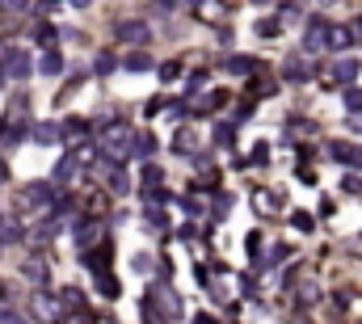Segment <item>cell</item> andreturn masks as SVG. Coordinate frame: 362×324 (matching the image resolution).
<instances>
[{"label":"cell","instance_id":"41","mask_svg":"<svg viewBox=\"0 0 362 324\" xmlns=\"http://www.w3.org/2000/svg\"><path fill=\"white\" fill-rule=\"evenodd\" d=\"M190 5H194V9H198V5H206V0H190Z\"/></svg>","mask_w":362,"mask_h":324},{"label":"cell","instance_id":"36","mask_svg":"<svg viewBox=\"0 0 362 324\" xmlns=\"http://www.w3.org/2000/svg\"><path fill=\"white\" fill-rule=\"evenodd\" d=\"M287 253H291L287 244H274V253H270V261H287Z\"/></svg>","mask_w":362,"mask_h":324},{"label":"cell","instance_id":"43","mask_svg":"<svg viewBox=\"0 0 362 324\" xmlns=\"http://www.w3.org/2000/svg\"><path fill=\"white\" fill-rule=\"evenodd\" d=\"M320 5H333V0H320Z\"/></svg>","mask_w":362,"mask_h":324},{"label":"cell","instance_id":"37","mask_svg":"<svg viewBox=\"0 0 362 324\" xmlns=\"http://www.w3.org/2000/svg\"><path fill=\"white\" fill-rule=\"evenodd\" d=\"M350 34H354V42H362V17H358L354 26H350Z\"/></svg>","mask_w":362,"mask_h":324},{"label":"cell","instance_id":"38","mask_svg":"<svg viewBox=\"0 0 362 324\" xmlns=\"http://www.w3.org/2000/svg\"><path fill=\"white\" fill-rule=\"evenodd\" d=\"M9 80V68H5V60H0V84H5Z\"/></svg>","mask_w":362,"mask_h":324},{"label":"cell","instance_id":"31","mask_svg":"<svg viewBox=\"0 0 362 324\" xmlns=\"http://www.w3.org/2000/svg\"><path fill=\"white\" fill-rule=\"evenodd\" d=\"M110 190H114V194H127V177H123V173H118V169H114V173H110Z\"/></svg>","mask_w":362,"mask_h":324},{"label":"cell","instance_id":"35","mask_svg":"<svg viewBox=\"0 0 362 324\" xmlns=\"http://www.w3.org/2000/svg\"><path fill=\"white\" fill-rule=\"evenodd\" d=\"M0 324H21V316H17V312H9V307H0Z\"/></svg>","mask_w":362,"mask_h":324},{"label":"cell","instance_id":"23","mask_svg":"<svg viewBox=\"0 0 362 324\" xmlns=\"http://www.w3.org/2000/svg\"><path fill=\"white\" fill-rule=\"evenodd\" d=\"M206 80H211V76H206V72H190V80H185V93H198Z\"/></svg>","mask_w":362,"mask_h":324},{"label":"cell","instance_id":"13","mask_svg":"<svg viewBox=\"0 0 362 324\" xmlns=\"http://www.w3.org/2000/svg\"><path fill=\"white\" fill-rule=\"evenodd\" d=\"M228 72H232V76H253V72H257V60L236 55V60H228Z\"/></svg>","mask_w":362,"mask_h":324},{"label":"cell","instance_id":"19","mask_svg":"<svg viewBox=\"0 0 362 324\" xmlns=\"http://www.w3.org/2000/svg\"><path fill=\"white\" fill-rule=\"evenodd\" d=\"M253 93H257V97H274V93H278V84H274L270 76H257V84H253Z\"/></svg>","mask_w":362,"mask_h":324},{"label":"cell","instance_id":"24","mask_svg":"<svg viewBox=\"0 0 362 324\" xmlns=\"http://www.w3.org/2000/svg\"><path fill=\"white\" fill-rule=\"evenodd\" d=\"M173 147H177V152H194V135H190V131H177Z\"/></svg>","mask_w":362,"mask_h":324},{"label":"cell","instance_id":"20","mask_svg":"<svg viewBox=\"0 0 362 324\" xmlns=\"http://www.w3.org/2000/svg\"><path fill=\"white\" fill-rule=\"evenodd\" d=\"M232 139H236V127H228V123H219V127H215V143H219V147H228Z\"/></svg>","mask_w":362,"mask_h":324},{"label":"cell","instance_id":"29","mask_svg":"<svg viewBox=\"0 0 362 324\" xmlns=\"http://www.w3.org/2000/svg\"><path fill=\"white\" fill-rule=\"evenodd\" d=\"M320 299V291L312 287V282H307V287H299V303H316Z\"/></svg>","mask_w":362,"mask_h":324},{"label":"cell","instance_id":"8","mask_svg":"<svg viewBox=\"0 0 362 324\" xmlns=\"http://www.w3.org/2000/svg\"><path fill=\"white\" fill-rule=\"evenodd\" d=\"M30 135H34V143H46V147H51V143L64 139V127H60V123H34Z\"/></svg>","mask_w":362,"mask_h":324},{"label":"cell","instance_id":"28","mask_svg":"<svg viewBox=\"0 0 362 324\" xmlns=\"http://www.w3.org/2000/svg\"><path fill=\"white\" fill-rule=\"evenodd\" d=\"M64 324H93V320H89V312L80 307V312H64Z\"/></svg>","mask_w":362,"mask_h":324},{"label":"cell","instance_id":"39","mask_svg":"<svg viewBox=\"0 0 362 324\" xmlns=\"http://www.w3.org/2000/svg\"><path fill=\"white\" fill-rule=\"evenodd\" d=\"M161 9H165V13H169V9H177V0H161Z\"/></svg>","mask_w":362,"mask_h":324},{"label":"cell","instance_id":"6","mask_svg":"<svg viewBox=\"0 0 362 324\" xmlns=\"http://www.w3.org/2000/svg\"><path fill=\"white\" fill-rule=\"evenodd\" d=\"M329 156L345 169H362V147L358 143H329Z\"/></svg>","mask_w":362,"mask_h":324},{"label":"cell","instance_id":"15","mask_svg":"<svg viewBox=\"0 0 362 324\" xmlns=\"http://www.w3.org/2000/svg\"><path fill=\"white\" fill-rule=\"evenodd\" d=\"M72 173H76V156L68 152V156L60 160V165H55V181H72Z\"/></svg>","mask_w":362,"mask_h":324},{"label":"cell","instance_id":"34","mask_svg":"<svg viewBox=\"0 0 362 324\" xmlns=\"http://www.w3.org/2000/svg\"><path fill=\"white\" fill-rule=\"evenodd\" d=\"M224 101H228V93H211V97H206L202 105H206V110H219V105H224Z\"/></svg>","mask_w":362,"mask_h":324},{"label":"cell","instance_id":"32","mask_svg":"<svg viewBox=\"0 0 362 324\" xmlns=\"http://www.w3.org/2000/svg\"><path fill=\"white\" fill-rule=\"evenodd\" d=\"M26 274H30V278H38V282H42V278H46V269H42V261H26Z\"/></svg>","mask_w":362,"mask_h":324},{"label":"cell","instance_id":"16","mask_svg":"<svg viewBox=\"0 0 362 324\" xmlns=\"http://www.w3.org/2000/svg\"><path fill=\"white\" fill-rule=\"evenodd\" d=\"M345 110L350 114H362V89H354V84L345 89Z\"/></svg>","mask_w":362,"mask_h":324},{"label":"cell","instance_id":"18","mask_svg":"<svg viewBox=\"0 0 362 324\" xmlns=\"http://www.w3.org/2000/svg\"><path fill=\"white\" fill-rule=\"evenodd\" d=\"M93 72H97V76H110V72H114V55H110V51H101V55H97Z\"/></svg>","mask_w":362,"mask_h":324},{"label":"cell","instance_id":"11","mask_svg":"<svg viewBox=\"0 0 362 324\" xmlns=\"http://www.w3.org/2000/svg\"><path fill=\"white\" fill-rule=\"evenodd\" d=\"M131 152H135L139 160H152V152H156V135H147V131L135 135V147H131Z\"/></svg>","mask_w":362,"mask_h":324},{"label":"cell","instance_id":"17","mask_svg":"<svg viewBox=\"0 0 362 324\" xmlns=\"http://www.w3.org/2000/svg\"><path fill=\"white\" fill-rule=\"evenodd\" d=\"M282 30V21L278 17H262V21H257V34H262V38H274Z\"/></svg>","mask_w":362,"mask_h":324},{"label":"cell","instance_id":"12","mask_svg":"<svg viewBox=\"0 0 362 324\" xmlns=\"http://www.w3.org/2000/svg\"><path fill=\"white\" fill-rule=\"evenodd\" d=\"M38 72H42V76H60V72H64V55L46 51V55H42V64H38Z\"/></svg>","mask_w":362,"mask_h":324},{"label":"cell","instance_id":"26","mask_svg":"<svg viewBox=\"0 0 362 324\" xmlns=\"http://www.w3.org/2000/svg\"><path fill=\"white\" fill-rule=\"evenodd\" d=\"M101 295H106V299H114V295H118V282H114V274H101Z\"/></svg>","mask_w":362,"mask_h":324},{"label":"cell","instance_id":"10","mask_svg":"<svg viewBox=\"0 0 362 324\" xmlns=\"http://www.w3.org/2000/svg\"><path fill=\"white\" fill-rule=\"evenodd\" d=\"M21 202H26V206H38V210H46V206H51V190H46V186H30V190L21 194Z\"/></svg>","mask_w":362,"mask_h":324},{"label":"cell","instance_id":"42","mask_svg":"<svg viewBox=\"0 0 362 324\" xmlns=\"http://www.w3.org/2000/svg\"><path fill=\"white\" fill-rule=\"evenodd\" d=\"M194 324H211V320H206V316H202V320H194Z\"/></svg>","mask_w":362,"mask_h":324},{"label":"cell","instance_id":"4","mask_svg":"<svg viewBox=\"0 0 362 324\" xmlns=\"http://www.w3.org/2000/svg\"><path fill=\"white\" fill-rule=\"evenodd\" d=\"M282 80H291V84L312 80V64H307L303 55H287V60H282Z\"/></svg>","mask_w":362,"mask_h":324},{"label":"cell","instance_id":"30","mask_svg":"<svg viewBox=\"0 0 362 324\" xmlns=\"http://www.w3.org/2000/svg\"><path fill=\"white\" fill-rule=\"evenodd\" d=\"M30 0H0V13H21Z\"/></svg>","mask_w":362,"mask_h":324},{"label":"cell","instance_id":"14","mask_svg":"<svg viewBox=\"0 0 362 324\" xmlns=\"http://www.w3.org/2000/svg\"><path fill=\"white\" fill-rule=\"evenodd\" d=\"M147 68H152L147 51H131V55H127V72H147Z\"/></svg>","mask_w":362,"mask_h":324},{"label":"cell","instance_id":"5","mask_svg":"<svg viewBox=\"0 0 362 324\" xmlns=\"http://www.w3.org/2000/svg\"><path fill=\"white\" fill-rule=\"evenodd\" d=\"M354 76H358V60H354V55L333 60V68H329V84H345V89H350Z\"/></svg>","mask_w":362,"mask_h":324},{"label":"cell","instance_id":"1","mask_svg":"<svg viewBox=\"0 0 362 324\" xmlns=\"http://www.w3.org/2000/svg\"><path fill=\"white\" fill-rule=\"evenodd\" d=\"M101 152H106V160L131 156V123L127 118H110L106 127H101Z\"/></svg>","mask_w":362,"mask_h":324},{"label":"cell","instance_id":"9","mask_svg":"<svg viewBox=\"0 0 362 324\" xmlns=\"http://www.w3.org/2000/svg\"><path fill=\"white\" fill-rule=\"evenodd\" d=\"M350 46H354L350 26H329V51H350Z\"/></svg>","mask_w":362,"mask_h":324},{"label":"cell","instance_id":"3","mask_svg":"<svg viewBox=\"0 0 362 324\" xmlns=\"http://www.w3.org/2000/svg\"><path fill=\"white\" fill-rule=\"evenodd\" d=\"M325 46H329V21H325V17L307 21V30H303V51H307V55H316V51H325Z\"/></svg>","mask_w":362,"mask_h":324},{"label":"cell","instance_id":"21","mask_svg":"<svg viewBox=\"0 0 362 324\" xmlns=\"http://www.w3.org/2000/svg\"><path fill=\"white\" fill-rule=\"evenodd\" d=\"M291 224H295L299 232H312V228H316V224H312V215H307V210H295V215H291Z\"/></svg>","mask_w":362,"mask_h":324},{"label":"cell","instance_id":"33","mask_svg":"<svg viewBox=\"0 0 362 324\" xmlns=\"http://www.w3.org/2000/svg\"><path fill=\"white\" fill-rule=\"evenodd\" d=\"M34 38H38V42H42V46H46V42H55V38H60V34H55V30H51V26H38V34H34Z\"/></svg>","mask_w":362,"mask_h":324},{"label":"cell","instance_id":"2","mask_svg":"<svg viewBox=\"0 0 362 324\" xmlns=\"http://www.w3.org/2000/svg\"><path fill=\"white\" fill-rule=\"evenodd\" d=\"M30 316H34L38 324H55V320H64V303H60V295L34 291V295H30Z\"/></svg>","mask_w":362,"mask_h":324},{"label":"cell","instance_id":"40","mask_svg":"<svg viewBox=\"0 0 362 324\" xmlns=\"http://www.w3.org/2000/svg\"><path fill=\"white\" fill-rule=\"evenodd\" d=\"M68 5H76V9H84V5H93V0H68Z\"/></svg>","mask_w":362,"mask_h":324},{"label":"cell","instance_id":"7","mask_svg":"<svg viewBox=\"0 0 362 324\" xmlns=\"http://www.w3.org/2000/svg\"><path fill=\"white\" fill-rule=\"evenodd\" d=\"M152 38V30L143 26V21H118V42H135V46H143Z\"/></svg>","mask_w":362,"mask_h":324},{"label":"cell","instance_id":"27","mask_svg":"<svg viewBox=\"0 0 362 324\" xmlns=\"http://www.w3.org/2000/svg\"><path fill=\"white\" fill-rule=\"evenodd\" d=\"M278 21H282V26L299 21V9H295V5H282V9H278Z\"/></svg>","mask_w":362,"mask_h":324},{"label":"cell","instance_id":"25","mask_svg":"<svg viewBox=\"0 0 362 324\" xmlns=\"http://www.w3.org/2000/svg\"><path fill=\"white\" fill-rule=\"evenodd\" d=\"M341 190H345V194H362V177H358V173H345Z\"/></svg>","mask_w":362,"mask_h":324},{"label":"cell","instance_id":"44","mask_svg":"<svg viewBox=\"0 0 362 324\" xmlns=\"http://www.w3.org/2000/svg\"><path fill=\"white\" fill-rule=\"evenodd\" d=\"M0 224H5V215H0Z\"/></svg>","mask_w":362,"mask_h":324},{"label":"cell","instance_id":"22","mask_svg":"<svg viewBox=\"0 0 362 324\" xmlns=\"http://www.w3.org/2000/svg\"><path fill=\"white\" fill-rule=\"evenodd\" d=\"M161 181H165V177H161V169H156V165H147V169H143V186H147V190H156Z\"/></svg>","mask_w":362,"mask_h":324}]
</instances>
